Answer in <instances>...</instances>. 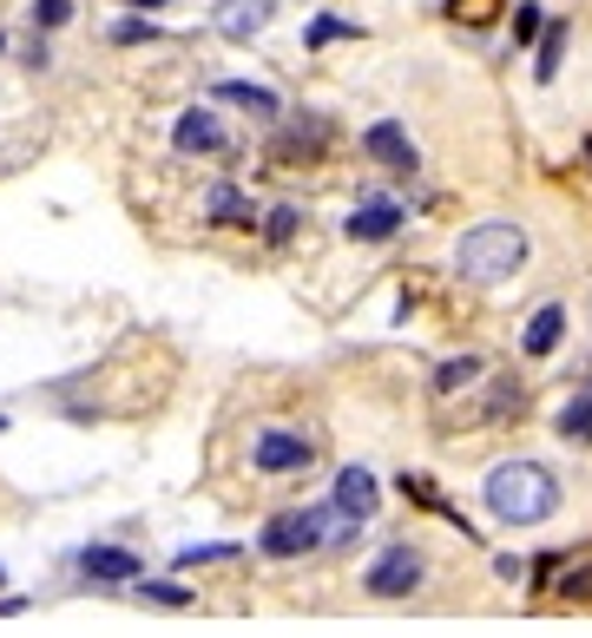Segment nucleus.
<instances>
[{
  "instance_id": "obj_8",
  "label": "nucleus",
  "mask_w": 592,
  "mask_h": 638,
  "mask_svg": "<svg viewBox=\"0 0 592 638\" xmlns=\"http://www.w3.org/2000/svg\"><path fill=\"white\" fill-rule=\"evenodd\" d=\"M375 474L369 468H343V474H336V494H329V507H336V513H349V520H363V527H369L375 520Z\"/></svg>"
},
{
  "instance_id": "obj_15",
  "label": "nucleus",
  "mask_w": 592,
  "mask_h": 638,
  "mask_svg": "<svg viewBox=\"0 0 592 638\" xmlns=\"http://www.w3.org/2000/svg\"><path fill=\"white\" fill-rule=\"evenodd\" d=\"M139 606H158V612H185V606H191V592H185V586H171V579H139Z\"/></svg>"
},
{
  "instance_id": "obj_18",
  "label": "nucleus",
  "mask_w": 592,
  "mask_h": 638,
  "mask_svg": "<svg viewBox=\"0 0 592 638\" xmlns=\"http://www.w3.org/2000/svg\"><path fill=\"white\" fill-rule=\"evenodd\" d=\"M560 53H566V27H546V33H540V79L560 72Z\"/></svg>"
},
{
  "instance_id": "obj_2",
  "label": "nucleus",
  "mask_w": 592,
  "mask_h": 638,
  "mask_svg": "<svg viewBox=\"0 0 592 638\" xmlns=\"http://www.w3.org/2000/svg\"><path fill=\"white\" fill-rule=\"evenodd\" d=\"M520 264H526V230L501 224V217L461 230V244H454V277L461 284H507Z\"/></svg>"
},
{
  "instance_id": "obj_6",
  "label": "nucleus",
  "mask_w": 592,
  "mask_h": 638,
  "mask_svg": "<svg viewBox=\"0 0 592 638\" xmlns=\"http://www.w3.org/2000/svg\"><path fill=\"white\" fill-rule=\"evenodd\" d=\"M171 145H178L185 158H218V151H230V132H224V119H218V112L191 106V112L178 119V132H171Z\"/></svg>"
},
{
  "instance_id": "obj_5",
  "label": "nucleus",
  "mask_w": 592,
  "mask_h": 638,
  "mask_svg": "<svg viewBox=\"0 0 592 638\" xmlns=\"http://www.w3.org/2000/svg\"><path fill=\"white\" fill-rule=\"evenodd\" d=\"M250 461H257L264 474H303V468L316 461V448H309L303 434H290V428H264V434L250 441Z\"/></svg>"
},
{
  "instance_id": "obj_7",
  "label": "nucleus",
  "mask_w": 592,
  "mask_h": 638,
  "mask_svg": "<svg viewBox=\"0 0 592 638\" xmlns=\"http://www.w3.org/2000/svg\"><path fill=\"white\" fill-rule=\"evenodd\" d=\"M270 13H277V0H218V7H211V20H218L224 40H250V33H264Z\"/></svg>"
},
{
  "instance_id": "obj_16",
  "label": "nucleus",
  "mask_w": 592,
  "mask_h": 638,
  "mask_svg": "<svg viewBox=\"0 0 592 638\" xmlns=\"http://www.w3.org/2000/svg\"><path fill=\"white\" fill-rule=\"evenodd\" d=\"M560 434H566V441H592V389H580V395L560 409Z\"/></svg>"
},
{
  "instance_id": "obj_10",
  "label": "nucleus",
  "mask_w": 592,
  "mask_h": 638,
  "mask_svg": "<svg viewBox=\"0 0 592 638\" xmlns=\"http://www.w3.org/2000/svg\"><path fill=\"white\" fill-rule=\"evenodd\" d=\"M369 158L375 165H388V171H415V145H408V132L395 126V119H382V126H369Z\"/></svg>"
},
{
  "instance_id": "obj_14",
  "label": "nucleus",
  "mask_w": 592,
  "mask_h": 638,
  "mask_svg": "<svg viewBox=\"0 0 592 638\" xmlns=\"http://www.w3.org/2000/svg\"><path fill=\"white\" fill-rule=\"evenodd\" d=\"M205 212H211V224H250V198L237 185H211L205 192Z\"/></svg>"
},
{
  "instance_id": "obj_1",
  "label": "nucleus",
  "mask_w": 592,
  "mask_h": 638,
  "mask_svg": "<svg viewBox=\"0 0 592 638\" xmlns=\"http://www.w3.org/2000/svg\"><path fill=\"white\" fill-rule=\"evenodd\" d=\"M481 500L501 527H540V520L560 513V474L546 461H501L481 481Z\"/></svg>"
},
{
  "instance_id": "obj_19",
  "label": "nucleus",
  "mask_w": 592,
  "mask_h": 638,
  "mask_svg": "<svg viewBox=\"0 0 592 638\" xmlns=\"http://www.w3.org/2000/svg\"><path fill=\"white\" fill-rule=\"evenodd\" d=\"M349 33H356V27H343V20H329V13H323V20H309V33H303V40H309V47H336V40H349Z\"/></svg>"
},
{
  "instance_id": "obj_17",
  "label": "nucleus",
  "mask_w": 592,
  "mask_h": 638,
  "mask_svg": "<svg viewBox=\"0 0 592 638\" xmlns=\"http://www.w3.org/2000/svg\"><path fill=\"white\" fill-rule=\"evenodd\" d=\"M474 375H481V355H461V362H442V369H435V389L454 395V389H467Z\"/></svg>"
},
{
  "instance_id": "obj_26",
  "label": "nucleus",
  "mask_w": 592,
  "mask_h": 638,
  "mask_svg": "<svg viewBox=\"0 0 592 638\" xmlns=\"http://www.w3.org/2000/svg\"><path fill=\"white\" fill-rule=\"evenodd\" d=\"M514 33H520V40H533V33H540V7H520V13H514Z\"/></svg>"
},
{
  "instance_id": "obj_13",
  "label": "nucleus",
  "mask_w": 592,
  "mask_h": 638,
  "mask_svg": "<svg viewBox=\"0 0 592 638\" xmlns=\"http://www.w3.org/2000/svg\"><path fill=\"white\" fill-rule=\"evenodd\" d=\"M218 99H224V106H237V112H250V119H277V92H270V86H250V79H224Z\"/></svg>"
},
{
  "instance_id": "obj_21",
  "label": "nucleus",
  "mask_w": 592,
  "mask_h": 638,
  "mask_svg": "<svg viewBox=\"0 0 592 638\" xmlns=\"http://www.w3.org/2000/svg\"><path fill=\"white\" fill-rule=\"evenodd\" d=\"M264 237H270V244H290V237H296V212H290V205H277V212L264 217Z\"/></svg>"
},
{
  "instance_id": "obj_12",
  "label": "nucleus",
  "mask_w": 592,
  "mask_h": 638,
  "mask_svg": "<svg viewBox=\"0 0 592 638\" xmlns=\"http://www.w3.org/2000/svg\"><path fill=\"white\" fill-rule=\"evenodd\" d=\"M560 336H566V303H540L533 323H526V336H520V350L526 355H553L560 350Z\"/></svg>"
},
{
  "instance_id": "obj_22",
  "label": "nucleus",
  "mask_w": 592,
  "mask_h": 638,
  "mask_svg": "<svg viewBox=\"0 0 592 638\" xmlns=\"http://www.w3.org/2000/svg\"><path fill=\"white\" fill-rule=\"evenodd\" d=\"M560 599H580V606H592V567L560 572Z\"/></svg>"
},
{
  "instance_id": "obj_25",
  "label": "nucleus",
  "mask_w": 592,
  "mask_h": 638,
  "mask_svg": "<svg viewBox=\"0 0 592 638\" xmlns=\"http://www.w3.org/2000/svg\"><path fill=\"white\" fill-rule=\"evenodd\" d=\"M112 40H119V47H139V40H158V33H151V20H119Z\"/></svg>"
},
{
  "instance_id": "obj_24",
  "label": "nucleus",
  "mask_w": 592,
  "mask_h": 638,
  "mask_svg": "<svg viewBox=\"0 0 592 638\" xmlns=\"http://www.w3.org/2000/svg\"><path fill=\"white\" fill-rule=\"evenodd\" d=\"M33 20L40 27H67L73 20V0H33Z\"/></svg>"
},
{
  "instance_id": "obj_3",
  "label": "nucleus",
  "mask_w": 592,
  "mask_h": 638,
  "mask_svg": "<svg viewBox=\"0 0 592 638\" xmlns=\"http://www.w3.org/2000/svg\"><path fill=\"white\" fill-rule=\"evenodd\" d=\"M257 547H264L270 560H296V553H309V547H329V507H290V513H270L264 533H257Z\"/></svg>"
},
{
  "instance_id": "obj_4",
  "label": "nucleus",
  "mask_w": 592,
  "mask_h": 638,
  "mask_svg": "<svg viewBox=\"0 0 592 638\" xmlns=\"http://www.w3.org/2000/svg\"><path fill=\"white\" fill-rule=\"evenodd\" d=\"M422 553H415V547H408V540H395V547H382V553H375V567L363 572V586H369L375 599H408V592H415V586H422Z\"/></svg>"
},
{
  "instance_id": "obj_11",
  "label": "nucleus",
  "mask_w": 592,
  "mask_h": 638,
  "mask_svg": "<svg viewBox=\"0 0 592 638\" xmlns=\"http://www.w3.org/2000/svg\"><path fill=\"white\" fill-rule=\"evenodd\" d=\"M395 230H402V205H388V198H369L363 212H349V237L356 244H382Z\"/></svg>"
},
{
  "instance_id": "obj_27",
  "label": "nucleus",
  "mask_w": 592,
  "mask_h": 638,
  "mask_svg": "<svg viewBox=\"0 0 592 638\" xmlns=\"http://www.w3.org/2000/svg\"><path fill=\"white\" fill-rule=\"evenodd\" d=\"M132 7H165V0H132Z\"/></svg>"
},
{
  "instance_id": "obj_23",
  "label": "nucleus",
  "mask_w": 592,
  "mask_h": 638,
  "mask_svg": "<svg viewBox=\"0 0 592 638\" xmlns=\"http://www.w3.org/2000/svg\"><path fill=\"white\" fill-rule=\"evenodd\" d=\"M447 13H454V20H474V27H487V20H494V0H447Z\"/></svg>"
},
{
  "instance_id": "obj_9",
  "label": "nucleus",
  "mask_w": 592,
  "mask_h": 638,
  "mask_svg": "<svg viewBox=\"0 0 592 638\" xmlns=\"http://www.w3.org/2000/svg\"><path fill=\"white\" fill-rule=\"evenodd\" d=\"M79 572L86 579H99V586H126V579H139V553H126V547H86L79 553Z\"/></svg>"
},
{
  "instance_id": "obj_20",
  "label": "nucleus",
  "mask_w": 592,
  "mask_h": 638,
  "mask_svg": "<svg viewBox=\"0 0 592 638\" xmlns=\"http://www.w3.org/2000/svg\"><path fill=\"white\" fill-rule=\"evenodd\" d=\"M230 553H237V547H185V553H178V572H191V567H211V560H230Z\"/></svg>"
}]
</instances>
